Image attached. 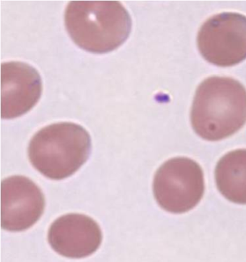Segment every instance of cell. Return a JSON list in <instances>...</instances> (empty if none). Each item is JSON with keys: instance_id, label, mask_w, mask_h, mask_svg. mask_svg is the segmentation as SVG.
<instances>
[{"instance_id": "277c9868", "label": "cell", "mask_w": 246, "mask_h": 262, "mask_svg": "<svg viewBox=\"0 0 246 262\" xmlns=\"http://www.w3.org/2000/svg\"><path fill=\"white\" fill-rule=\"evenodd\" d=\"M205 176L202 167L186 157L165 162L155 173L153 193L164 210L182 214L191 210L205 193Z\"/></svg>"}, {"instance_id": "52a82bcc", "label": "cell", "mask_w": 246, "mask_h": 262, "mask_svg": "<svg viewBox=\"0 0 246 262\" xmlns=\"http://www.w3.org/2000/svg\"><path fill=\"white\" fill-rule=\"evenodd\" d=\"M37 70L25 62H10L1 66V117L22 116L36 106L42 94Z\"/></svg>"}, {"instance_id": "5b68a950", "label": "cell", "mask_w": 246, "mask_h": 262, "mask_svg": "<svg viewBox=\"0 0 246 262\" xmlns=\"http://www.w3.org/2000/svg\"><path fill=\"white\" fill-rule=\"evenodd\" d=\"M201 55L219 67H229L246 59V16L223 13L210 17L197 36Z\"/></svg>"}, {"instance_id": "ba28073f", "label": "cell", "mask_w": 246, "mask_h": 262, "mask_svg": "<svg viewBox=\"0 0 246 262\" xmlns=\"http://www.w3.org/2000/svg\"><path fill=\"white\" fill-rule=\"evenodd\" d=\"M48 240L56 252L65 257L81 258L95 253L103 240L99 225L90 216L69 214L51 225Z\"/></svg>"}, {"instance_id": "3957f363", "label": "cell", "mask_w": 246, "mask_h": 262, "mask_svg": "<svg viewBox=\"0 0 246 262\" xmlns=\"http://www.w3.org/2000/svg\"><path fill=\"white\" fill-rule=\"evenodd\" d=\"M91 151V139L81 125L52 124L38 131L31 139L29 157L45 177L62 180L76 173L86 162Z\"/></svg>"}, {"instance_id": "8992f818", "label": "cell", "mask_w": 246, "mask_h": 262, "mask_svg": "<svg viewBox=\"0 0 246 262\" xmlns=\"http://www.w3.org/2000/svg\"><path fill=\"white\" fill-rule=\"evenodd\" d=\"M44 208V195L29 178L13 176L2 182L1 225L4 230H27L40 219Z\"/></svg>"}, {"instance_id": "6da1fadb", "label": "cell", "mask_w": 246, "mask_h": 262, "mask_svg": "<svg viewBox=\"0 0 246 262\" xmlns=\"http://www.w3.org/2000/svg\"><path fill=\"white\" fill-rule=\"evenodd\" d=\"M192 127L209 141L233 136L246 123V89L226 77L207 78L197 89L191 112Z\"/></svg>"}, {"instance_id": "9c48e42d", "label": "cell", "mask_w": 246, "mask_h": 262, "mask_svg": "<svg viewBox=\"0 0 246 262\" xmlns=\"http://www.w3.org/2000/svg\"><path fill=\"white\" fill-rule=\"evenodd\" d=\"M216 185L230 202L246 204V149H237L224 155L216 166Z\"/></svg>"}, {"instance_id": "7a4b0ae2", "label": "cell", "mask_w": 246, "mask_h": 262, "mask_svg": "<svg viewBox=\"0 0 246 262\" xmlns=\"http://www.w3.org/2000/svg\"><path fill=\"white\" fill-rule=\"evenodd\" d=\"M65 26L72 41L95 54L116 50L132 31V18L118 1H72L65 11Z\"/></svg>"}]
</instances>
